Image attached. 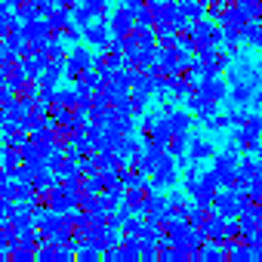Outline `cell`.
<instances>
[{
	"label": "cell",
	"instance_id": "obj_1",
	"mask_svg": "<svg viewBox=\"0 0 262 262\" xmlns=\"http://www.w3.org/2000/svg\"><path fill=\"white\" fill-rule=\"evenodd\" d=\"M176 179H179V170H176V158L167 151L158 164H155V170H151V179H148V191H164V188H173L176 185Z\"/></svg>",
	"mask_w": 262,
	"mask_h": 262
},
{
	"label": "cell",
	"instance_id": "obj_2",
	"mask_svg": "<svg viewBox=\"0 0 262 262\" xmlns=\"http://www.w3.org/2000/svg\"><path fill=\"white\" fill-rule=\"evenodd\" d=\"M90 68H96V56L86 50V47H74L68 56H65V74L71 77V80H77L83 71H90Z\"/></svg>",
	"mask_w": 262,
	"mask_h": 262
},
{
	"label": "cell",
	"instance_id": "obj_3",
	"mask_svg": "<svg viewBox=\"0 0 262 262\" xmlns=\"http://www.w3.org/2000/svg\"><path fill=\"white\" fill-rule=\"evenodd\" d=\"M213 210L222 213L225 219H237V216L244 213V198H241V191H237V188H219Z\"/></svg>",
	"mask_w": 262,
	"mask_h": 262
},
{
	"label": "cell",
	"instance_id": "obj_4",
	"mask_svg": "<svg viewBox=\"0 0 262 262\" xmlns=\"http://www.w3.org/2000/svg\"><path fill=\"white\" fill-rule=\"evenodd\" d=\"M108 28H111V34H114V37H126L129 31L136 28V13L129 10V7H123V4H120V7L108 16Z\"/></svg>",
	"mask_w": 262,
	"mask_h": 262
},
{
	"label": "cell",
	"instance_id": "obj_5",
	"mask_svg": "<svg viewBox=\"0 0 262 262\" xmlns=\"http://www.w3.org/2000/svg\"><path fill=\"white\" fill-rule=\"evenodd\" d=\"M111 28H108V19H93L86 28H83V40L90 43V47H96V50H108V43H111Z\"/></svg>",
	"mask_w": 262,
	"mask_h": 262
},
{
	"label": "cell",
	"instance_id": "obj_6",
	"mask_svg": "<svg viewBox=\"0 0 262 262\" xmlns=\"http://www.w3.org/2000/svg\"><path fill=\"white\" fill-rule=\"evenodd\" d=\"M198 93L210 102H225L228 99V80H222L219 74H207L198 80Z\"/></svg>",
	"mask_w": 262,
	"mask_h": 262
},
{
	"label": "cell",
	"instance_id": "obj_7",
	"mask_svg": "<svg viewBox=\"0 0 262 262\" xmlns=\"http://www.w3.org/2000/svg\"><path fill=\"white\" fill-rule=\"evenodd\" d=\"M201 234H204L207 241H216V244L228 241V219L213 210V216H207V222L201 225Z\"/></svg>",
	"mask_w": 262,
	"mask_h": 262
},
{
	"label": "cell",
	"instance_id": "obj_8",
	"mask_svg": "<svg viewBox=\"0 0 262 262\" xmlns=\"http://www.w3.org/2000/svg\"><path fill=\"white\" fill-rule=\"evenodd\" d=\"M253 93H256V83H250V80H244V83H234L231 90H228V108H247V105H253Z\"/></svg>",
	"mask_w": 262,
	"mask_h": 262
},
{
	"label": "cell",
	"instance_id": "obj_9",
	"mask_svg": "<svg viewBox=\"0 0 262 262\" xmlns=\"http://www.w3.org/2000/svg\"><path fill=\"white\" fill-rule=\"evenodd\" d=\"M216 158V145L210 139H201V136H191V145H188V161L191 164H204V161H213Z\"/></svg>",
	"mask_w": 262,
	"mask_h": 262
},
{
	"label": "cell",
	"instance_id": "obj_10",
	"mask_svg": "<svg viewBox=\"0 0 262 262\" xmlns=\"http://www.w3.org/2000/svg\"><path fill=\"white\" fill-rule=\"evenodd\" d=\"M167 120H170V129H173V136H176V133H188V129H191L194 114L188 108H170L167 111Z\"/></svg>",
	"mask_w": 262,
	"mask_h": 262
},
{
	"label": "cell",
	"instance_id": "obj_11",
	"mask_svg": "<svg viewBox=\"0 0 262 262\" xmlns=\"http://www.w3.org/2000/svg\"><path fill=\"white\" fill-rule=\"evenodd\" d=\"M136 155H142V142H139V136L126 133V136L120 139V145H117V158H120V164H129Z\"/></svg>",
	"mask_w": 262,
	"mask_h": 262
},
{
	"label": "cell",
	"instance_id": "obj_12",
	"mask_svg": "<svg viewBox=\"0 0 262 262\" xmlns=\"http://www.w3.org/2000/svg\"><path fill=\"white\" fill-rule=\"evenodd\" d=\"M62 74H65V62H50V65H47V68L40 71L37 83H40V86H59Z\"/></svg>",
	"mask_w": 262,
	"mask_h": 262
},
{
	"label": "cell",
	"instance_id": "obj_13",
	"mask_svg": "<svg viewBox=\"0 0 262 262\" xmlns=\"http://www.w3.org/2000/svg\"><path fill=\"white\" fill-rule=\"evenodd\" d=\"M219 22H222V25H237V28H244V25L250 22V16L241 10V4H234V7H225V10H222Z\"/></svg>",
	"mask_w": 262,
	"mask_h": 262
},
{
	"label": "cell",
	"instance_id": "obj_14",
	"mask_svg": "<svg viewBox=\"0 0 262 262\" xmlns=\"http://www.w3.org/2000/svg\"><path fill=\"white\" fill-rule=\"evenodd\" d=\"M207 4H201V0H179V13L188 19V22H198V19H204L207 16V10H204Z\"/></svg>",
	"mask_w": 262,
	"mask_h": 262
},
{
	"label": "cell",
	"instance_id": "obj_15",
	"mask_svg": "<svg viewBox=\"0 0 262 262\" xmlns=\"http://www.w3.org/2000/svg\"><path fill=\"white\" fill-rule=\"evenodd\" d=\"M68 25H71V10L59 4V7L53 10V16H50V28H53V34H62Z\"/></svg>",
	"mask_w": 262,
	"mask_h": 262
},
{
	"label": "cell",
	"instance_id": "obj_16",
	"mask_svg": "<svg viewBox=\"0 0 262 262\" xmlns=\"http://www.w3.org/2000/svg\"><path fill=\"white\" fill-rule=\"evenodd\" d=\"M188 145H191V136H188V133H176V136L170 139L167 151H170L176 161H182V158H188Z\"/></svg>",
	"mask_w": 262,
	"mask_h": 262
},
{
	"label": "cell",
	"instance_id": "obj_17",
	"mask_svg": "<svg viewBox=\"0 0 262 262\" xmlns=\"http://www.w3.org/2000/svg\"><path fill=\"white\" fill-rule=\"evenodd\" d=\"M93 19H96V13L90 10V4H86V0H80V4H74V7H71V22H74V25L86 28Z\"/></svg>",
	"mask_w": 262,
	"mask_h": 262
},
{
	"label": "cell",
	"instance_id": "obj_18",
	"mask_svg": "<svg viewBox=\"0 0 262 262\" xmlns=\"http://www.w3.org/2000/svg\"><path fill=\"white\" fill-rule=\"evenodd\" d=\"M244 40V28H237V25H222V43H225V50H231V53H237V43Z\"/></svg>",
	"mask_w": 262,
	"mask_h": 262
},
{
	"label": "cell",
	"instance_id": "obj_19",
	"mask_svg": "<svg viewBox=\"0 0 262 262\" xmlns=\"http://www.w3.org/2000/svg\"><path fill=\"white\" fill-rule=\"evenodd\" d=\"M80 262H93V259H99L102 256V250H99V244L96 241H83V244H77V253H74Z\"/></svg>",
	"mask_w": 262,
	"mask_h": 262
},
{
	"label": "cell",
	"instance_id": "obj_20",
	"mask_svg": "<svg viewBox=\"0 0 262 262\" xmlns=\"http://www.w3.org/2000/svg\"><path fill=\"white\" fill-rule=\"evenodd\" d=\"M201 259H207V262H219V259H228V250H222L216 241H204Z\"/></svg>",
	"mask_w": 262,
	"mask_h": 262
},
{
	"label": "cell",
	"instance_id": "obj_21",
	"mask_svg": "<svg viewBox=\"0 0 262 262\" xmlns=\"http://www.w3.org/2000/svg\"><path fill=\"white\" fill-rule=\"evenodd\" d=\"M129 99H133V111H136V114H145L151 93H148V90H142V86H133V90H129Z\"/></svg>",
	"mask_w": 262,
	"mask_h": 262
},
{
	"label": "cell",
	"instance_id": "obj_22",
	"mask_svg": "<svg viewBox=\"0 0 262 262\" xmlns=\"http://www.w3.org/2000/svg\"><path fill=\"white\" fill-rule=\"evenodd\" d=\"M56 105L77 108V105H80V93H77V86H71V90H56Z\"/></svg>",
	"mask_w": 262,
	"mask_h": 262
},
{
	"label": "cell",
	"instance_id": "obj_23",
	"mask_svg": "<svg viewBox=\"0 0 262 262\" xmlns=\"http://www.w3.org/2000/svg\"><path fill=\"white\" fill-rule=\"evenodd\" d=\"M47 56L53 59V62H65V43H62V34H53L50 37V47H47Z\"/></svg>",
	"mask_w": 262,
	"mask_h": 262
},
{
	"label": "cell",
	"instance_id": "obj_24",
	"mask_svg": "<svg viewBox=\"0 0 262 262\" xmlns=\"http://www.w3.org/2000/svg\"><path fill=\"white\" fill-rule=\"evenodd\" d=\"M185 219H188V225L201 228V225L207 222V210H204V207H198V204H191V207H188V216H185Z\"/></svg>",
	"mask_w": 262,
	"mask_h": 262
},
{
	"label": "cell",
	"instance_id": "obj_25",
	"mask_svg": "<svg viewBox=\"0 0 262 262\" xmlns=\"http://www.w3.org/2000/svg\"><path fill=\"white\" fill-rule=\"evenodd\" d=\"M10 256H13L16 262H31V259L37 256V250H34V247H22V244H16V247L10 250Z\"/></svg>",
	"mask_w": 262,
	"mask_h": 262
},
{
	"label": "cell",
	"instance_id": "obj_26",
	"mask_svg": "<svg viewBox=\"0 0 262 262\" xmlns=\"http://www.w3.org/2000/svg\"><path fill=\"white\" fill-rule=\"evenodd\" d=\"M244 40H247L250 47H256V43L262 40V28H259V25H256L253 19H250V22L244 25Z\"/></svg>",
	"mask_w": 262,
	"mask_h": 262
},
{
	"label": "cell",
	"instance_id": "obj_27",
	"mask_svg": "<svg viewBox=\"0 0 262 262\" xmlns=\"http://www.w3.org/2000/svg\"><path fill=\"white\" fill-rule=\"evenodd\" d=\"M142 225H145V222L139 219V213H133V216H126V222H123L120 228H123V234H139Z\"/></svg>",
	"mask_w": 262,
	"mask_h": 262
},
{
	"label": "cell",
	"instance_id": "obj_28",
	"mask_svg": "<svg viewBox=\"0 0 262 262\" xmlns=\"http://www.w3.org/2000/svg\"><path fill=\"white\" fill-rule=\"evenodd\" d=\"M253 108L262 111V86H256V93H253Z\"/></svg>",
	"mask_w": 262,
	"mask_h": 262
},
{
	"label": "cell",
	"instance_id": "obj_29",
	"mask_svg": "<svg viewBox=\"0 0 262 262\" xmlns=\"http://www.w3.org/2000/svg\"><path fill=\"white\" fill-rule=\"evenodd\" d=\"M145 4H148V0H123V7H129L133 13H136L139 7H145Z\"/></svg>",
	"mask_w": 262,
	"mask_h": 262
},
{
	"label": "cell",
	"instance_id": "obj_30",
	"mask_svg": "<svg viewBox=\"0 0 262 262\" xmlns=\"http://www.w3.org/2000/svg\"><path fill=\"white\" fill-rule=\"evenodd\" d=\"M253 155H256V161H259V164H262V142H259V145H256V151H253Z\"/></svg>",
	"mask_w": 262,
	"mask_h": 262
},
{
	"label": "cell",
	"instance_id": "obj_31",
	"mask_svg": "<svg viewBox=\"0 0 262 262\" xmlns=\"http://www.w3.org/2000/svg\"><path fill=\"white\" fill-rule=\"evenodd\" d=\"M108 4H123V0H108Z\"/></svg>",
	"mask_w": 262,
	"mask_h": 262
}]
</instances>
